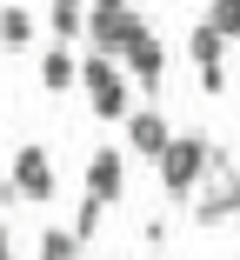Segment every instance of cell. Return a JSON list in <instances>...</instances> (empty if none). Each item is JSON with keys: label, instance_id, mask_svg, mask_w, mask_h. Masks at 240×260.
Masks as SVG:
<instances>
[{"label": "cell", "instance_id": "2e32d148", "mask_svg": "<svg viewBox=\"0 0 240 260\" xmlns=\"http://www.w3.org/2000/svg\"><path fill=\"white\" fill-rule=\"evenodd\" d=\"M0 260H20L14 253V227H0Z\"/></svg>", "mask_w": 240, "mask_h": 260}, {"label": "cell", "instance_id": "277c9868", "mask_svg": "<svg viewBox=\"0 0 240 260\" xmlns=\"http://www.w3.org/2000/svg\"><path fill=\"white\" fill-rule=\"evenodd\" d=\"M120 74H127V87H140V93H160V80H167V40L147 27L140 40H127L120 47Z\"/></svg>", "mask_w": 240, "mask_h": 260}, {"label": "cell", "instance_id": "52a82bcc", "mask_svg": "<svg viewBox=\"0 0 240 260\" xmlns=\"http://www.w3.org/2000/svg\"><path fill=\"white\" fill-rule=\"evenodd\" d=\"M120 127H127V147L140 153V160H160V153H167V140H174V120H167L160 107H133Z\"/></svg>", "mask_w": 240, "mask_h": 260}, {"label": "cell", "instance_id": "9c48e42d", "mask_svg": "<svg viewBox=\"0 0 240 260\" xmlns=\"http://www.w3.org/2000/svg\"><path fill=\"white\" fill-rule=\"evenodd\" d=\"M47 34H54L60 47H74L87 34V7H80V0H54V7H47Z\"/></svg>", "mask_w": 240, "mask_h": 260}, {"label": "cell", "instance_id": "ba28073f", "mask_svg": "<svg viewBox=\"0 0 240 260\" xmlns=\"http://www.w3.org/2000/svg\"><path fill=\"white\" fill-rule=\"evenodd\" d=\"M40 87L47 93H74L80 87V60L67 54V47H47V54H40Z\"/></svg>", "mask_w": 240, "mask_h": 260}, {"label": "cell", "instance_id": "8992f818", "mask_svg": "<svg viewBox=\"0 0 240 260\" xmlns=\"http://www.w3.org/2000/svg\"><path fill=\"white\" fill-rule=\"evenodd\" d=\"M127 193V153L120 147H93V160H87V200L93 207H114Z\"/></svg>", "mask_w": 240, "mask_h": 260}, {"label": "cell", "instance_id": "8fae6325", "mask_svg": "<svg viewBox=\"0 0 240 260\" xmlns=\"http://www.w3.org/2000/svg\"><path fill=\"white\" fill-rule=\"evenodd\" d=\"M187 54L200 60V74H207V67H227V40H220L207 20H194V27H187Z\"/></svg>", "mask_w": 240, "mask_h": 260}, {"label": "cell", "instance_id": "e0dca14e", "mask_svg": "<svg viewBox=\"0 0 240 260\" xmlns=\"http://www.w3.org/2000/svg\"><path fill=\"white\" fill-rule=\"evenodd\" d=\"M233 260H240V253H233Z\"/></svg>", "mask_w": 240, "mask_h": 260}, {"label": "cell", "instance_id": "7a4b0ae2", "mask_svg": "<svg viewBox=\"0 0 240 260\" xmlns=\"http://www.w3.org/2000/svg\"><path fill=\"white\" fill-rule=\"evenodd\" d=\"M80 87H87V100H93V120H127V114H133V87H127V74H120V60L87 54V60H80Z\"/></svg>", "mask_w": 240, "mask_h": 260}, {"label": "cell", "instance_id": "30bf717a", "mask_svg": "<svg viewBox=\"0 0 240 260\" xmlns=\"http://www.w3.org/2000/svg\"><path fill=\"white\" fill-rule=\"evenodd\" d=\"M220 214H240V180H227V174L194 200V220H220Z\"/></svg>", "mask_w": 240, "mask_h": 260}, {"label": "cell", "instance_id": "7c38bea8", "mask_svg": "<svg viewBox=\"0 0 240 260\" xmlns=\"http://www.w3.org/2000/svg\"><path fill=\"white\" fill-rule=\"evenodd\" d=\"M0 40H7V47H27L33 40V14L27 7H0Z\"/></svg>", "mask_w": 240, "mask_h": 260}, {"label": "cell", "instance_id": "6da1fadb", "mask_svg": "<svg viewBox=\"0 0 240 260\" xmlns=\"http://www.w3.org/2000/svg\"><path fill=\"white\" fill-rule=\"evenodd\" d=\"M154 167H160V187H167L174 200H187V193L207 180V167H214V140H207V134H174Z\"/></svg>", "mask_w": 240, "mask_h": 260}, {"label": "cell", "instance_id": "3957f363", "mask_svg": "<svg viewBox=\"0 0 240 260\" xmlns=\"http://www.w3.org/2000/svg\"><path fill=\"white\" fill-rule=\"evenodd\" d=\"M147 34V14L140 7H120V0H107V7H87V40H93V54H107L120 60V47Z\"/></svg>", "mask_w": 240, "mask_h": 260}, {"label": "cell", "instance_id": "4fadbf2b", "mask_svg": "<svg viewBox=\"0 0 240 260\" xmlns=\"http://www.w3.org/2000/svg\"><path fill=\"white\" fill-rule=\"evenodd\" d=\"M200 20H207L220 40H240V0H214V7H207Z\"/></svg>", "mask_w": 240, "mask_h": 260}, {"label": "cell", "instance_id": "9a60e30c", "mask_svg": "<svg viewBox=\"0 0 240 260\" xmlns=\"http://www.w3.org/2000/svg\"><path fill=\"white\" fill-rule=\"evenodd\" d=\"M200 93H207V100L227 93V67H207V74H200Z\"/></svg>", "mask_w": 240, "mask_h": 260}, {"label": "cell", "instance_id": "5bb4252c", "mask_svg": "<svg viewBox=\"0 0 240 260\" xmlns=\"http://www.w3.org/2000/svg\"><path fill=\"white\" fill-rule=\"evenodd\" d=\"M74 253H80V240H74L67 227H47V234H40V260H74Z\"/></svg>", "mask_w": 240, "mask_h": 260}, {"label": "cell", "instance_id": "5b68a950", "mask_svg": "<svg viewBox=\"0 0 240 260\" xmlns=\"http://www.w3.org/2000/svg\"><path fill=\"white\" fill-rule=\"evenodd\" d=\"M7 187H14L20 200H54V193H60L47 147H20V153H14V174H7Z\"/></svg>", "mask_w": 240, "mask_h": 260}]
</instances>
